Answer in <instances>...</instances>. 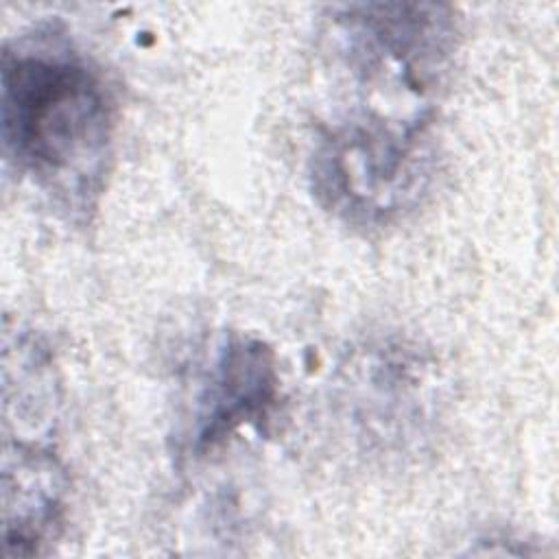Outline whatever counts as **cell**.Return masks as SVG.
Masks as SVG:
<instances>
[{"label": "cell", "instance_id": "cell-2", "mask_svg": "<svg viewBox=\"0 0 559 559\" xmlns=\"http://www.w3.org/2000/svg\"><path fill=\"white\" fill-rule=\"evenodd\" d=\"M430 120V111H362L332 127L310 166L319 203L354 225H382L411 210L432 177Z\"/></svg>", "mask_w": 559, "mask_h": 559}, {"label": "cell", "instance_id": "cell-3", "mask_svg": "<svg viewBox=\"0 0 559 559\" xmlns=\"http://www.w3.org/2000/svg\"><path fill=\"white\" fill-rule=\"evenodd\" d=\"M341 50L362 87L424 98L454 52L456 22L448 4L369 2L332 11Z\"/></svg>", "mask_w": 559, "mask_h": 559}, {"label": "cell", "instance_id": "cell-1", "mask_svg": "<svg viewBox=\"0 0 559 559\" xmlns=\"http://www.w3.org/2000/svg\"><path fill=\"white\" fill-rule=\"evenodd\" d=\"M0 85L7 157L70 210H87L116 127L103 74L48 31L4 44Z\"/></svg>", "mask_w": 559, "mask_h": 559}, {"label": "cell", "instance_id": "cell-5", "mask_svg": "<svg viewBox=\"0 0 559 559\" xmlns=\"http://www.w3.org/2000/svg\"><path fill=\"white\" fill-rule=\"evenodd\" d=\"M68 478L57 456L17 439L2 454V522L4 555L33 557L50 544L66 513Z\"/></svg>", "mask_w": 559, "mask_h": 559}, {"label": "cell", "instance_id": "cell-4", "mask_svg": "<svg viewBox=\"0 0 559 559\" xmlns=\"http://www.w3.org/2000/svg\"><path fill=\"white\" fill-rule=\"evenodd\" d=\"M275 352L255 336H227L197 397L190 443L197 454L214 450L240 426L262 430L277 404Z\"/></svg>", "mask_w": 559, "mask_h": 559}]
</instances>
